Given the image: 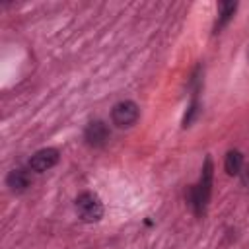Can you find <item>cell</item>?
I'll list each match as a JSON object with an SVG mask.
<instances>
[{
  "label": "cell",
  "instance_id": "1",
  "mask_svg": "<svg viewBox=\"0 0 249 249\" xmlns=\"http://www.w3.org/2000/svg\"><path fill=\"white\" fill-rule=\"evenodd\" d=\"M210 185H212V161H210V158H206L198 185L189 189V204L193 206V210L196 214L204 212V206L210 198Z\"/></svg>",
  "mask_w": 249,
  "mask_h": 249
},
{
  "label": "cell",
  "instance_id": "2",
  "mask_svg": "<svg viewBox=\"0 0 249 249\" xmlns=\"http://www.w3.org/2000/svg\"><path fill=\"white\" fill-rule=\"evenodd\" d=\"M76 214L82 222H97L103 216V204L97 195L93 193H82L76 198Z\"/></svg>",
  "mask_w": 249,
  "mask_h": 249
},
{
  "label": "cell",
  "instance_id": "3",
  "mask_svg": "<svg viewBox=\"0 0 249 249\" xmlns=\"http://www.w3.org/2000/svg\"><path fill=\"white\" fill-rule=\"evenodd\" d=\"M138 115H140V109L134 101L130 99H124V101H119L113 105L111 109V121L113 124H117L119 128H128L132 126L136 121H138Z\"/></svg>",
  "mask_w": 249,
  "mask_h": 249
},
{
  "label": "cell",
  "instance_id": "4",
  "mask_svg": "<svg viewBox=\"0 0 249 249\" xmlns=\"http://www.w3.org/2000/svg\"><path fill=\"white\" fill-rule=\"evenodd\" d=\"M58 163V150L54 148H43L39 152H35L27 163V167L35 173H43V171H49L51 167H54Z\"/></svg>",
  "mask_w": 249,
  "mask_h": 249
},
{
  "label": "cell",
  "instance_id": "5",
  "mask_svg": "<svg viewBox=\"0 0 249 249\" xmlns=\"http://www.w3.org/2000/svg\"><path fill=\"white\" fill-rule=\"evenodd\" d=\"M84 138L89 146L99 148L109 140V128L103 121H91L84 130Z\"/></svg>",
  "mask_w": 249,
  "mask_h": 249
},
{
  "label": "cell",
  "instance_id": "6",
  "mask_svg": "<svg viewBox=\"0 0 249 249\" xmlns=\"http://www.w3.org/2000/svg\"><path fill=\"white\" fill-rule=\"evenodd\" d=\"M6 185L10 187L12 193H23L31 187V169H23V167H16L8 173L6 177Z\"/></svg>",
  "mask_w": 249,
  "mask_h": 249
},
{
  "label": "cell",
  "instance_id": "7",
  "mask_svg": "<svg viewBox=\"0 0 249 249\" xmlns=\"http://www.w3.org/2000/svg\"><path fill=\"white\" fill-rule=\"evenodd\" d=\"M224 167H226V171H228L230 175L241 173V169H243V156H241L237 150H230V152L226 154Z\"/></svg>",
  "mask_w": 249,
  "mask_h": 249
},
{
  "label": "cell",
  "instance_id": "8",
  "mask_svg": "<svg viewBox=\"0 0 249 249\" xmlns=\"http://www.w3.org/2000/svg\"><path fill=\"white\" fill-rule=\"evenodd\" d=\"M235 8H237V4L235 2H222L220 4V18H218V21H216V33L230 21V18L233 16V12H235Z\"/></svg>",
  "mask_w": 249,
  "mask_h": 249
},
{
  "label": "cell",
  "instance_id": "9",
  "mask_svg": "<svg viewBox=\"0 0 249 249\" xmlns=\"http://www.w3.org/2000/svg\"><path fill=\"white\" fill-rule=\"evenodd\" d=\"M241 181H243V185L249 189V163L243 165V169H241Z\"/></svg>",
  "mask_w": 249,
  "mask_h": 249
}]
</instances>
